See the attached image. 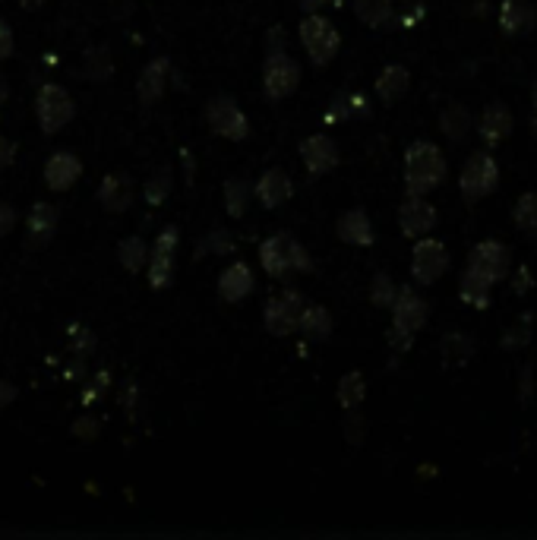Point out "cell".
Instances as JSON below:
<instances>
[{"label": "cell", "mask_w": 537, "mask_h": 540, "mask_svg": "<svg viewBox=\"0 0 537 540\" xmlns=\"http://www.w3.org/2000/svg\"><path fill=\"white\" fill-rule=\"evenodd\" d=\"M171 187H174V177H171L168 168H162L155 177H149V184L143 187L146 203H149V206H162L165 199L171 196Z\"/></svg>", "instance_id": "cell-35"}, {"label": "cell", "mask_w": 537, "mask_h": 540, "mask_svg": "<svg viewBox=\"0 0 537 540\" xmlns=\"http://www.w3.org/2000/svg\"><path fill=\"white\" fill-rule=\"evenodd\" d=\"M395 294H399V288H395V282L386 275V272H376L373 275V282H370V304L373 307H392V300Z\"/></svg>", "instance_id": "cell-36"}, {"label": "cell", "mask_w": 537, "mask_h": 540, "mask_svg": "<svg viewBox=\"0 0 537 540\" xmlns=\"http://www.w3.org/2000/svg\"><path fill=\"white\" fill-rule=\"evenodd\" d=\"M288 259H291V269L294 272H310L313 269L307 247L301 244V240H294L291 234H288Z\"/></svg>", "instance_id": "cell-39"}, {"label": "cell", "mask_w": 537, "mask_h": 540, "mask_svg": "<svg viewBox=\"0 0 537 540\" xmlns=\"http://www.w3.org/2000/svg\"><path fill=\"white\" fill-rule=\"evenodd\" d=\"M509 263H512V253L506 244H500V240H484V244H477L468 256V272L481 275L484 282L496 285L503 282V278L509 275Z\"/></svg>", "instance_id": "cell-10"}, {"label": "cell", "mask_w": 537, "mask_h": 540, "mask_svg": "<svg viewBox=\"0 0 537 540\" xmlns=\"http://www.w3.org/2000/svg\"><path fill=\"white\" fill-rule=\"evenodd\" d=\"M250 199H253V187L247 180H241V177L225 180V209L231 218H241L250 206Z\"/></svg>", "instance_id": "cell-30"}, {"label": "cell", "mask_w": 537, "mask_h": 540, "mask_svg": "<svg viewBox=\"0 0 537 540\" xmlns=\"http://www.w3.org/2000/svg\"><path fill=\"white\" fill-rule=\"evenodd\" d=\"M345 436H348V443H361V439H364V420H361V408L348 411V420H345Z\"/></svg>", "instance_id": "cell-42"}, {"label": "cell", "mask_w": 537, "mask_h": 540, "mask_svg": "<svg viewBox=\"0 0 537 540\" xmlns=\"http://www.w3.org/2000/svg\"><path fill=\"white\" fill-rule=\"evenodd\" d=\"M399 228L405 237L417 240V237H427L436 228V209L427 203L424 196H414L408 193V199L399 206Z\"/></svg>", "instance_id": "cell-12"}, {"label": "cell", "mask_w": 537, "mask_h": 540, "mask_svg": "<svg viewBox=\"0 0 537 540\" xmlns=\"http://www.w3.org/2000/svg\"><path fill=\"white\" fill-rule=\"evenodd\" d=\"M297 332H304V338H310V342H326V338L332 335V316H329V310L320 307V304H304L301 326H297Z\"/></svg>", "instance_id": "cell-25"}, {"label": "cell", "mask_w": 537, "mask_h": 540, "mask_svg": "<svg viewBox=\"0 0 537 540\" xmlns=\"http://www.w3.org/2000/svg\"><path fill=\"white\" fill-rule=\"evenodd\" d=\"M282 51H288L285 29H282V26H272V29H269V38H266V54H282Z\"/></svg>", "instance_id": "cell-43"}, {"label": "cell", "mask_w": 537, "mask_h": 540, "mask_svg": "<svg viewBox=\"0 0 537 540\" xmlns=\"http://www.w3.org/2000/svg\"><path fill=\"white\" fill-rule=\"evenodd\" d=\"M73 433H76L79 439H95V433H98V420H95V417H79L76 424H73Z\"/></svg>", "instance_id": "cell-46"}, {"label": "cell", "mask_w": 537, "mask_h": 540, "mask_svg": "<svg viewBox=\"0 0 537 540\" xmlns=\"http://www.w3.org/2000/svg\"><path fill=\"white\" fill-rule=\"evenodd\" d=\"M490 282H484L481 275H474V272H465L462 275V288H459V297L465 300V304L477 307V310H487L490 304Z\"/></svg>", "instance_id": "cell-31"}, {"label": "cell", "mask_w": 537, "mask_h": 540, "mask_svg": "<svg viewBox=\"0 0 537 540\" xmlns=\"http://www.w3.org/2000/svg\"><path fill=\"white\" fill-rule=\"evenodd\" d=\"M297 32H301V45L316 67H329L338 48H342V35H338V29L320 13H307Z\"/></svg>", "instance_id": "cell-2"}, {"label": "cell", "mask_w": 537, "mask_h": 540, "mask_svg": "<svg viewBox=\"0 0 537 540\" xmlns=\"http://www.w3.org/2000/svg\"><path fill=\"white\" fill-rule=\"evenodd\" d=\"M98 203L105 206V212L111 215H121L130 209L133 203V180L121 171H114L102 180V187H98Z\"/></svg>", "instance_id": "cell-21"}, {"label": "cell", "mask_w": 537, "mask_h": 540, "mask_svg": "<svg viewBox=\"0 0 537 540\" xmlns=\"http://www.w3.org/2000/svg\"><path fill=\"white\" fill-rule=\"evenodd\" d=\"M471 354H474V342H471L468 335L452 332V335L443 338V360H446L449 367H465L468 360H471Z\"/></svg>", "instance_id": "cell-32"}, {"label": "cell", "mask_w": 537, "mask_h": 540, "mask_svg": "<svg viewBox=\"0 0 537 540\" xmlns=\"http://www.w3.org/2000/svg\"><path fill=\"white\" fill-rule=\"evenodd\" d=\"M528 338H531V316L519 319V323L506 329V335H503V348H506V351L525 348V345H528Z\"/></svg>", "instance_id": "cell-38"}, {"label": "cell", "mask_w": 537, "mask_h": 540, "mask_svg": "<svg viewBox=\"0 0 537 540\" xmlns=\"http://www.w3.org/2000/svg\"><path fill=\"white\" fill-rule=\"evenodd\" d=\"M531 108H534V117H537V83L531 86Z\"/></svg>", "instance_id": "cell-54"}, {"label": "cell", "mask_w": 537, "mask_h": 540, "mask_svg": "<svg viewBox=\"0 0 537 540\" xmlns=\"http://www.w3.org/2000/svg\"><path fill=\"white\" fill-rule=\"evenodd\" d=\"M48 4V0H19V7L23 10H42Z\"/></svg>", "instance_id": "cell-53"}, {"label": "cell", "mask_w": 537, "mask_h": 540, "mask_svg": "<svg viewBox=\"0 0 537 540\" xmlns=\"http://www.w3.org/2000/svg\"><path fill=\"white\" fill-rule=\"evenodd\" d=\"M367 111V105H364V98L361 95H335V102L329 105V114H326V120L329 124H338V120H348L351 114H364Z\"/></svg>", "instance_id": "cell-33"}, {"label": "cell", "mask_w": 537, "mask_h": 540, "mask_svg": "<svg viewBox=\"0 0 537 540\" xmlns=\"http://www.w3.org/2000/svg\"><path fill=\"white\" fill-rule=\"evenodd\" d=\"M206 124L215 136L231 139V143H244L250 136V120L241 111V105L228 95H215L206 102Z\"/></svg>", "instance_id": "cell-5"}, {"label": "cell", "mask_w": 537, "mask_h": 540, "mask_svg": "<svg viewBox=\"0 0 537 540\" xmlns=\"http://www.w3.org/2000/svg\"><path fill=\"white\" fill-rule=\"evenodd\" d=\"M231 253L234 250V244H231V237L225 234V231H212L203 244H200V253Z\"/></svg>", "instance_id": "cell-41"}, {"label": "cell", "mask_w": 537, "mask_h": 540, "mask_svg": "<svg viewBox=\"0 0 537 540\" xmlns=\"http://www.w3.org/2000/svg\"><path fill=\"white\" fill-rule=\"evenodd\" d=\"M411 342H414V335L399 332V329H389V345H392L395 351H408V348H411Z\"/></svg>", "instance_id": "cell-49"}, {"label": "cell", "mask_w": 537, "mask_h": 540, "mask_svg": "<svg viewBox=\"0 0 537 540\" xmlns=\"http://www.w3.org/2000/svg\"><path fill=\"white\" fill-rule=\"evenodd\" d=\"M301 86V64L288 54H266L263 64V92L272 98V102H282V98H291Z\"/></svg>", "instance_id": "cell-7"}, {"label": "cell", "mask_w": 537, "mask_h": 540, "mask_svg": "<svg viewBox=\"0 0 537 540\" xmlns=\"http://www.w3.org/2000/svg\"><path fill=\"white\" fill-rule=\"evenodd\" d=\"M326 4H329V0H297V7L304 10V16H307V13H320Z\"/></svg>", "instance_id": "cell-51"}, {"label": "cell", "mask_w": 537, "mask_h": 540, "mask_svg": "<svg viewBox=\"0 0 537 540\" xmlns=\"http://www.w3.org/2000/svg\"><path fill=\"white\" fill-rule=\"evenodd\" d=\"M515 225H519L525 234L537 237V193H525L519 203H515Z\"/></svg>", "instance_id": "cell-34"}, {"label": "cell", "mask_w": 537, "mask_h": 540, "mask_svg": "<svg viewBox=\"0 0 537 540\" xmlns=\"http://www.w3.org/2000/svg\"><path fill=\"white\" fill-rule=\"evenodd\" d=\"M354 13L364 26L380 29L392 19V0H354Z\"/></svg>", "instance_id": "cell-29"}, {"label": "cell", "mask_w": 537, "mask_h": 540, "mask_svg": "<svg viewBox=\"0 0 537 540\" xmlns=\"http://www.w3.org/2000/svg\"><path fill=\"white\" fill-rule=\"evenodd\" d=\"M86 76L89 79L111 76V54H108V48H89L86 51Z\"/></svg>", "instance_id": "cell-37"}, {"label": "cell", "mask_w": 537, "mask_h": 540, "mask_svg": "<svg viewBox=\"0 0 537 540\" xmlns=\"http://www.w3.org/2000/svg\"><path fill=\"white\" fill-rule=\"evenodd\" d=\"M253 196L260 199V206H263V209H278V206H285L288 199L294 196L291 174L282 171V168H269V171L253 184Z\"/></svg>", "instance_id": "cell-16"}, {"label": "cell", "mask_w": 537, "mask_h": 540, "mask_svg": "<svg viewBox=\"0 0 537 540\" xmlns=\"http://www.w3.org/2000/svg\"><path fill=\"white\" fill-rule=\"evenodd\" d=\"M177 244H181V231H177L174 225H168V228H162V234H158L155 244L149 247L146 272H149L152 291H165L174 282V253H177Z\"/></svg>", "instance_id": "cell-9"}, {"label": "cell", "mask_w": 537, "mask_h": 540, "mask_svg": "<svg viewBox=\"0 0 537 540\" xmlns=\"http://www.w3.org/2000/svg\"><path fill=\"white\" fill-rule=\"evenodd\" d=\"M528 285H531V272H528V269H522V272H519V278H515V294H525V291H528Z\"/></svg>", "instance_id": "cell-52"}, {"label": "cell", "mask_w": 537, "mask_h": 540, "mask_svg": "<svg viewBox=\"0 0 537 540\" xmlns=\"http://www.w3.org/2000/svg\"><path fill=\"white\" fill-rule=\"evenodd\" d=\"M0 102H7V83L0 79Z\"/></svg>", "instance_id": "cell-55"}, {"label": "cell", "mask_w": 537, "mask_h": 540, "mask_svg": "<svg viewBox=\"0 0 537 540\" xmlns=\"http://www.w3.org/2000/svg\"><path fill=\"white\" fill-rule=\"evenodd\" d=\"M537 26V10L531 0H503L500 7V29L509 38H522L528 32H534Z\"/></svg>", "instance_id": "cell-20"}, {"label": "cell", "mask_w": 537, "mask_h": 540, "mask_svg": "<svg viewBox=\"0 0 537 540\" xmlns=\"http://www.w3.org/2000/svg\"><path fill=\"white\" fill-rule=\"evenodd\" d=\"M440 130L452 139V143H462V139L471 133V114L462 105H449L440 114Z\"/></svg>", "instance_id": "cell-28"}, {"label": "cell", "mask_w": 537, "mask_h": 540, "mask_svg": "<svg viewBox=\"0 0 537 540\" xmlns=\"http://www.w3.org/2000/svg\"><path fill=\"white\" fill-rule=\"evenodd\" d=\"M446 155L430 139H417L405 152V187L414 196H427L446 180Z\"/></svg>", "instance_id": "cell-1"}, {"label": "cell", "mask_w": 537, "mask_h": 540, "mask_svg": "<svg viewBox=\"0 0 537 540\" xmlns=\"http://www.w3.org/2000/svg\"><path fill=\"white\" fill-rule=\"evenodd\" d=\"M260 266L266 269V275L272 278H288L291 259H288V234H272L260 244Z\"/></svg>", "instance_id": "cell-22"}, {"label": "cell", "mask_w": 537, "mask_h": 540, "mask_svg": "<svg viewBox=\"0 0 537 540\" xmlns=\"http://www.w3.org/2000/svg\"><path fill=\"white\" fill-rule=\"evenodd\" d=\"M338 405H342L345 411H354V408H361L364 405V398H367V379L361 370H351L345 373L342 379H338Z\"/></svg>", "instance_id": "cell-26"}, {"label": "cell", "mask_w": 537, "mask_h": 540, "mask_svg": "<svg viewBox=\"0 0 537 540\" xmlns=\"http://www.w3.org/2000/svg\"><path fill=\"white\" fill-rule=\"evenodd\" d=\"M76 114V105L73 98L64 86L57 83H45L35 95V117H38V127H42L45 136H54L61 133Z\"/></svg>", "instance_id": "cell-3"}, {"label": "cell", "mask_w": 537, "mask_h": 540, "mask_svg": "<svg viewBox=\"0 0 537 540\" xmlns=\"http://www.w3.org/2000/svg\"><path fill=\"white\" fill-rule=\"evenodd\" d=\"M534 130H537V117H534Z\"/></svg>", "instance_id": "cell-56"}, {"label": "cell", "mask_w": 537, "mask_h": 540, "mask_svg": "<svg viewBox=\"0 0 537 540\" xmlns=\"http://www.w3.org/2000/svg\"><path fill=\"white\" fill-rule=\"evenodd\" d=\"M16 395H19V389L10 383V379H0V411H4L7 405H13Z\"/></svg>", "instance_id": "cell-48"}, {"label": "cell", "mask_w": 537, "mask_h": 540, "mask_svg": "<svg viewBox=\"0 0 537 540\" xmlns=\"http://www.w3.org/2000/svg\"><path fill=\"white\" fill-rule=\"evenodd\" d=\"M70 345H73V351L79 357H86L95 348V335L89 329H83V326H70Z\"/></svg>", "instance_id": "cell-40"}, {"label": "cell", "mask_w": 537, "mask_h": 540, "mask_svg": "<svg viewBox=\"0 0 537 540\" xmlns=\"http://www.w3.org/2000/svg\"><path fill=\"white\" fill-rule=\"evenodd\" d=\"M57 209L51 203H35L29 218H26V250H42L51 244V237L57 231Z\"/></svg>", "instance_id": "cell-17"}, {"label": "cell", "mask_w": 537, "mask_h": 540, "mask_svg": "<svg viewBox=\"0 0 537 540\" xmlns=\"http://www.w3.org/2000/svg\"><path fill=\"white\" fill-rule=\"evenodd\" d=\"M389 310H392V329L408 332V335L421 332L427 326V316H430L427 300L417 291H411V288H399V294H395Z\"/></svg>", "instance_id": "cell-11"}, {"label": "cell", "mask_w": 537, "mask_h": 540, "mask_svg": "<svg viewBox=\"0 0 537 540\" xmlns=\"http://www.w3.org/2000/svg\"><path fill=\"white\" fill-rule=\"evenodd\" d=\"M335 234L342 244L348 247H373V222H370V215L364 209H348L338 215V222H335Z\"/></svg>", "instance_id": "cell-19"}, {"label": "cell", "mask_w": 537, "mask_h": 540, "mask_svg": "<svg viewBox=\"0 0 537 540\" xmlns=\"http://www.w3.org/2000/svg\"><path fill=\"white\" fill-rule=\"evenodd\" d=\"M16 225V209L10 203H0V240H4Z\"/></svg>", "instance_id": "cell-47"}, {"label": "cell", "mask_w": 537, "mask_h": 540, "mask_svg": "<svg viewBox=\"0 0 537 540\" xmlns=\"http://www.w3.org/2000/svg\"><path fill=\"white\" fill-rule=\"evenodd\" d=\"M449 269V253L436 237H417L411 250V278L417 285H433L440 282Z\"/></svg>", "instance_id": "cell-8"}, {"label": "cell", "mask_w": 537, "mask_h": 540, "mask_svg": "<svg viewBox=\"0 0 537 540\" xmlns=\"http://www.w3.org/2000/svg\"><path fill=\"white\" fill-rule=\"evenodd\" d=\"M411 73L402 64H389L380 76H376V95L383 98V105H395L408 95Z\"/></svg>", "instance_id": "cell-24"}, {"label": "cell", "mask_w": 537, "mask_h": 540, "mask_svg": "<svg viewBox=\"0 0 537 540\" xmlns=\"http://www.w3.org/2000/svg\"><path fill=\"white\" fill-rule=\"evenodd\" d=\"M515 127V117L506 105H490L481 120H477V133H481V139L487 146H496V143H503V139L512 133Z\"/></svg>", "instance_id": "cell-23"}, {"label": "cell", "mask_w": 537, "mask_h": 540, "mask_svg": "<svg viewBox=\"0 0 537 540\" xmlns=\"http://www.w3.org/2000/svg\"><path fill=\"white\" fill-rule=\"evenodd\" d=\"M102 386H108V373H98V376H95V383H92V386H89V392L83 395V405H92L95 398L102 395Z\"/></svg>", "instance_id": "cell-50"}, {"label": "cell", "mask_w": 537, "mask_h": 540, "mask_svg": "<svg viewBox=\"0 0 537 540\" xmlns=\"http://www.w3.org/2000/svg\"><path fill=\"white\" fill-rule=\"evenodd\" d=\"M301 162H304L310 177H323L338 165V146L332 143L329 136L313 133L301 143Z\"/></svg>", "instance_id": "cell-13"}, {"label": "cell", "mask_w": 537, "mask_h": 540, "mask_svg": "<svg viewBox=\"0 0 537 540\" xmlns=\"http://www.w3.org/2000/svg\"><path fill=\"white\" fill-rule=\"evenodd\" d=\"M168 73H171V60L168 57H155L152 64L136 79V98L143 108H152L155 102H162V95L168 89Z\"/></svg>", "instance_id": "cell-15"}, {"label": "cell", "mask_w": 537, "mask_h": 540, "mask_svg": "<svg viewBox=\"0 0 537 540\" xmlns=\"http://www.w3.org/2000/svg\"><path fill=\"white\" fill-rule=\"evenodd\" d=\"M496 184H500V165H496V158L490 152H471L459 177L465 203L468 206L481 203V199H487L496 190Z\"/></svg>", "instance_id": "cell-4"}, {"label": "cell", "mask_w": 537, "mask_h": 540, "mask_svg": "<svg viewBox=\"0 0 537 540\" xmlns=\"http://www.w3.org/2000/svg\"><path fill=\"white\" fill-rule=\"evenodd\" d=\"M83 174V162L73 152H54L45 162V184L54 193H67L73 190V184Z\"/></svg>", "instance_id": "cell-18"}, {"label": "cell", "mask_w": 537, "mask_h": 540, "mask_svg": "<svg viewBox=\"0 0 537 540\" xmlns=\"http://www.w3.org/2000/svg\"><path fill=\"white\" fill-rule=\"evenodd\" d=\"M253 288H256L253 269L241 263V259H234V263L225 266L222 275H218V297H222L225 304H241V300L253 294Z\"/></svg>", "instance_id": "cell-14"}, {"label": "cell", "mask_w": 537, "mask_h": 540, "mask_svg": "<svg viewBox=\"0 0 537 540\" xmlns=\"http://www.w3.org/2000/svg\"><path fill=\"white\" fill-rule=\"evenodd\" d=\"M117 263H121L127 272L146 269V263H149V247H146V240L139 237V234L124 237L121 244H117Z\"/></svg>", "instance_id": "cell-27"}, {"label": "cell", "mask_w": 537, "mask_h": 540, "mask_svg": "<svg viewBox=\"0 0 537 540\" xmlns=\"http://www.w3.org/2000/svg\"><path fill=\"white\" fill-rule=\"evenodd\" d=\"M13 48H16L13 29H10V23H4V19H0V64H4V60H10Z\"/></svg>", "instance_id": "cell-44"}, {"label": "cell", "mask_w": 537, "mask_h": 540, "mask_svg": "<svg viewBox=\"0 0 537 540\" xmlns=\"http://www.w3.org/2000/svg\"><path fill=\"white\" fill-rule=\"evenodd\" d=\"M13 158H16V143L7 136H0V174L13 165Z\"/></svg>", "instance_id": "cell-45"}, {"label": "cell", "mask_w": 537, "mask_h": 540, "mask_svg": "<svg viewBox=\"0 0 537 540\" xmlns=\"http://www.w3.org/2000/svg\"><path fill=\"white\" fill-rule=\"evenodd\" d=\"M0 108H4V102H0Z\"/></svg>", "instance_id": "cell-57"}, {"label": "cell", "mask_w": 537, "mask_h": 540, "mask_svg": "<svg viewBox=\"0 0 537 540\" xmlns=\"http://www.w3.org/2000/svg\"><path fill=\"white\" fill-rule=\"evenodd\" d=\"M301 310H304V297L301 291H282V294H272L266 300V310H263V323L266 332L275 338H288L297 332L301 326Z\"/></svg>", "instance_id": "cell-6"}]
</instances>
